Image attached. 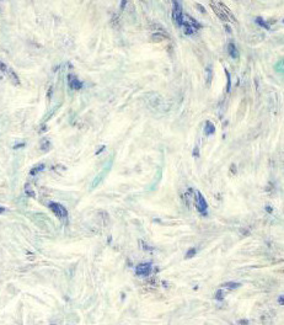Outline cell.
I'll use <instances>...</instances> for the list:
<instances>
[{"label": "cell", "mask_w": 284, "mask_h": 325, "mask_svg": "<svg viewBox=\"0 0 284 325\" xmlns=\"http://www.w3.org/2000/svg\"><path fill=\"white\" fill-rule=\"evenodd\" d=\"M69 82H70V86H71L73 89H75V90L80 89L81 85H82V84H81L80 81L78 80L76 78H74V77H71V75L69 77Z\"/></svg>", "instance_id": "cell-7"}, {"label": "cell", "mask_w": 284, "mask_h": 325, "mask_svg": "<svg viewBox=\"0 0 284 325\" xmlns=\"http://www.w3.org/2000/svg\"><path fill=\"white\" fill-rule=\"evenodd\" d=\"M205 72H207V82H209L212 79V70H210V68H207Z\"/></svg>", "instance_id": "cell-8"}, {"label": "cell", "mask_w": 284, "mask_h": 325, "mask_svg": "<svg viewBox=\"0 0 284 325\" xmlns=\"http://www.w3.org/2000/svg\"><path fill=\"white\" fill-rule=\"evenodd\" d=\"M256 22H257V23H258V25H261V26H263L264 28H268V25H267V23H264V21L262 20V19H260V18H257V19H256Z\"/></svg>", "instance_id": "cell-9"}, {"label": "cell", "mask_w": 284, "mask_h": 325, "mask_svg": "<svg viewBox=\"0 0 284 325\" xmlns=\"http://www.w3.org/2000/svg\"><path fill=\"white\" fill-rule=\"evenodd\" d=\"M228 49H229V54L231 56V58H237V57H239V51L236 49V47H235L234 43H230L229 47H228Z\"/></svg>", "instance_id": "cell-6"}, {"label": "cell", "mask_w": 284, "mask_h": 325, "mask_svg": "<svg viewBox=\"0 0 284 325\" xmlns=\"http://www.w3.org/2000/svg\"><path fill=\"white\" fill-rule=\"evenodd\" d=\"M150 271H151L150 264L139 265V266H137V270H135V272H137L138 276H148V275L150 273Z\"/></svg>", "instance_id": "cell-4"}, {"label": "cell", "mask_w": 284, "mask_h": 325, "mask_svg": "<svg viewBox=\"0 0 284 325\" xmlns=\"http://www.w3.org/2000/svg\"><path fill=\"white\" fill-rule=\"evenodd\" d=\"M49 208L52 209V212L58 217V218H61V219H63V218H66V216H68V212H66V209L61 206V204H59V203H54V202H52V203H49Z\"/></svg>", "instance_id": "cell-2"}, {"label": "cell", "mask_w": 284, "mask_h": 325, "mask_svg": "<svg viewBox=\"0 0 284 325\" xmlns=\"http://www.w3.org/2000/svg\"><path fill=\"white\" fill-rule=\"evenodd\" d=\"M172 18L175 22L177 25H182V19H183V12H182V6L180 5L179 1H174V10H172Z\"/></svg>", "instance_id": "cell-1"}, {"label": "cell", "mask_w": 284, "mask_h": 325, "mask_svg": "<svg viewBox=\"0 0 284 325\" xmlns=\"http://www.w3.org/2000/svg\"><path fill=\"white\" fill-rule=\"evenodd\" d=\"M196 207L198 208V211L201 212H205L207 209V202L204 200V197L202 196V193L199 191H196Z\"/></svg>", "instance_id": "cell-3"}, {"label": "cell", "mask_w": 284, "mask_h": 325, "mask_svg": "<svg viewBox=\"0 0 284 325\" xmlns=\"http://www.w3.org/2000/svg\"><path fill=\"white\" fill-rule=\"evenodd\" d=\"M215 132V127H214V124L212 123L210 121H207L205 122V127H204V134L205 136H209V134H212V133H214Z\"/></svg>", "instance_id": "cell-5"}, {"label": "cell", "mask_w": 284, "mask_h": 325, "mask_svg": "<svg viewBox=\"0 0 284 325\" xmlns=\"http://www.w3.org/2000/svg\"><path fill=\"white\" fill-rule=\"evenodd\" d=\"M226 77H228V90L230 89V75H229V73L226 72Z\"/></svg>", "instance_id": "cell-11"}, {"label": "cell", "mask_w": 284, "mask_h": 325, "mask_svg": "<svg viewBox=\"0 0 284 325\" xmlns=\"http://www.w3.org/2000/svg\"><path fill=\"white\" fill-rule=\"evenodd\" d=\"M2 211H4V209H2V208H1V207H0V213H1V212H2Z\"/></svg>", "instance_id": "cell-12"}, {"label": "cell", "mask_w": 284, "mask_h": 325, "mask_svg": "<svg viewBox=\"0 0 284 325\" xmlns=\"http://www.w3.org/2000/svg\"><path fill=\"white\" fill-rule=\"evenodd\" d=\"M194 252H196V250H189V251H188V254L186 255V258H189L191 255H194Z\"/></svg>", "instance_id": "cell-10"}]
</instances>
